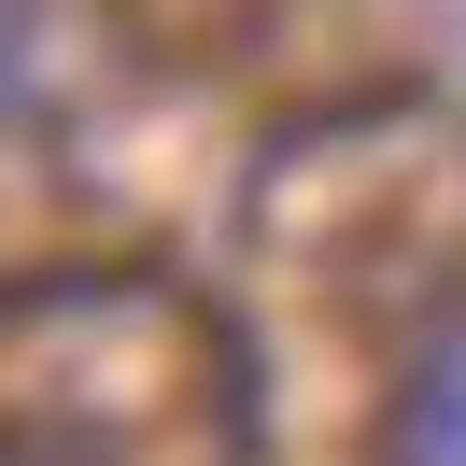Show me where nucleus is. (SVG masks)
Listing matches in <instances>:
<instances>
[{
	"instance_id": "nucleus-1",
	"label": "nucleus",
	"mask_w": 466,
	"mask_h": 466,
	"mask_svg": "<svg viewBox=\"0 0 466 466\" xmlns=\"http://www.w3.org/2000/svg\"><path fill=\"white\" fill-rule=\"evenodd\" d=\"M381 466H466V311H438L396 368V424H381Z\"/></svg>"
},
{
	"instance_id": "nucleus-2",
	"label": "nucleus",
	"mask_w": 466,
	"mask_h": 466,
	"mask_svg": "<svg viewBox=\"0 0 466 466\" xmlns=\"http://www.w3.org/2000/svg\"><path fill=\"white\" fill-rule=\"evenodd\" d=\"M57 114V43H43V0H0V142Z\"/></svg>"
},
{
	"instance_id": "nucleus-3",
	"label": "nucleus",
	"mask_w": 466,
	"mask_h": 466,
	"mask_svg": "<svg viewBox=\"0 0 466 466\" xmlns=\"http://www.w3.org/2000/svg\"><path fill=\"white\" fill-rule=\"evenodd\" d=\"M0 466H71V452H0Z\"/></svg>"
}]
</instances>
